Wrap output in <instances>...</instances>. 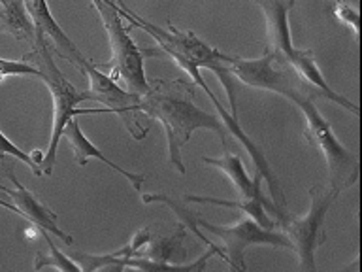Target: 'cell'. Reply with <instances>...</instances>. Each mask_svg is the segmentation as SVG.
<instances>
[{"label": "cell", "instance_id": "8fae6325", "mask_svg": "<svg viewBox=\"0 0 362 272\" xmlns=\"http://www.w3.org/2000/svg\"><path fill=\"white\" fill-rule=\"evenodd\" d=\"M25 8H27L28 16L33 19L34 28L42 33L45 38L51 40V44L55 45V51L62 59H66L70 64L78 68L79 72H83V68L89 64L93 59L87 57L79 51V47L74 44L72 40L68 38L66 33L62 30L61 25L57 23L49 10L47 0H25Z\"/></svg>", "mask_w": 362, "mask_h": 272}, {"label": "cell", "instance_id": "30bf717a", "mask_svg": "<svg viewBox=\"0 0 362 272\" xmlns=\"http://www.w3.org/2000/svg\"><path fill=\"white\" fill-rule=\"evenodd\" d=\"M6 174H8V180L13 183V187L0 186V191L10 195L11 200H13V206H16V214H19L27 221H30L33 225L38 227L40 231L49 232L53 237L61 238L62 242L68 244V246H72L74 238L59 227L55 212L49 206H45L42 200H38V197L33 191H28L27 187L21 186V181L17 180L16 174L11 170H8Z\"/></svg>", "mask_w": 362, "mask_h": 272}, {"label": "cell", "instance_id": "ba28073f", "mask_svg": "<svg viewBox=\"0 0 362 272\" xmlns=\"http://www.w3.org/2000/svg\"><path fill=\"white\" fill-rule=\"evenodd\" d=\"M83 74L89 78L90 101L102 104L104 113H115L117 118H121L132 138L144 140L149 132V127H141L138 119V113H140L138 104H140L141 95L121 89V85L110 74L102 72V68L95 61H90L83 68Z\"/></svg>", "mask_w": 362, "mask_h": 272}, {"label": "cell", "instance_id": "7c38bea8", "mask_svg": "<svg viewBox=\"0 0 362 272\" xmlns=\"http://www.w3.org/2000/svg\"><path fill=\"white\" fill-rule=\"evenodd\" d=\"M202 161L206 164H209V166H215V169L223 170V172L228 176V180L232 181V186H234V189L238 191L240 198H260L262 203L268 204V208H270V212H274V215L279 220V223L288 220L287 212H283V210L277 208L276 204L272 203V198L268 200V198L262 195V176H260L259 172H255L253 178H249L245 169H243V163L242 159H240V155L225 152V155H221V157H204Z\"/></svg>", "mask_w": 362, "mask_h": 272}, {"label": "cell", "instance_id": "6da1fadb", "mask_svg": "<svg viewBox=\"0 0 362 272\" xmlns=\"http://www.w3.org/2000/svg\"><path fill=\"white\" fill-rule=\"evenodd\" d=\"M197 87L187 79H151L146 95H141L138 110L164 127L168 140V163L185 174L181 147L191 140L194 130L209 129L217 132L226 149V129L223 121L197 106Z\"/></svg>", "mask_w": 362, "mask_h": 272}, {"label": "cell", "instance_id": "277c9868", "mask_svg": "<svg viewBox=\"0 0 362 272\" xmlns=\"http://www.w3.org/2000/svg\"><path fill=\"white\" fill-rule=\"evenodd\" d=\"M226 68L232 76H236L242 84L266 89L296 102L298 98H322L321 91L300 78L287 62L281 61L274 51L266 45L264 53L259 59H242L228 55Z\"/></svg>", "mask_w": 362, "mask_h": 272}, {"label": "cell", "instance_id": "9c48e42d", "mask_svg": "<svg viewBox=\"0 0 362 272\" xmlns=\"http://www.w3.org/2000/svg\"><path fill=\"white\" fill-rule=\"evenodd\" d=\"M197 223L200 229L211 232L215 237L221 238V242L225 246V254L228 257V265L234 271H245V259L243 254L249 246H274V248H287L293 249V244L283 232H277L274 229H264L251 217H243L232 227H219L209 223V221L197 217Z\"/></svg>", "mask_w": 362, "mask_h": 272}, {"label": "cell", "instance_id": "7a4b0ae2", "mask_svg": "<svg viewBox=\"0 0 362 272\" xmlns=\"http://www.w3.org/2000/svg\"><path fill=\"white\" fill-rule=\"evenodd\" d=\"M23 61L30 62L33 67L38 68V79L44 81V85L49 89L51 98H53V123H51V138L49 146L44 153V161L40 164L42 174L51 176L53 166L57 163V152L61 144L62 130L66 127L70 119H74L79 113H98V108H87L79 110V104L85 101H90L89 91L78 89L72 81H68L66 76L61 72V68L55 64L53 59V47L47 44V40L42 33L36 30L33 50L23 55Z\"/></svg>", "mask_w": 362, "mask_h": 272}, {"label": "cell", "instance_id": "9a60e30c", "mask_svg": "<svg viewBox=\"0 0 362 272\" xmlns=\"http://www.w3.org/2000/svg\"><path fill=\"white\" fill-rule=\"evenodd\" d=\"M183 203H198V204H217V206H226V208H238L245 212L253 221H257L260 227L264 229H274L276 221L272 220L268 212V204L262 203L260 198H242V200H225V198H215V197H200V195H191L187 193L183 197ZM270 210V208H268Z\"/></svg>", "mask_w": 362, "mask_h": 272}, {"label": "cell", "instance_id": "8992f818", "mask_svg": "<svg viewBox=\"0 0 362 272\" xmlns=\"http://www.w3.org/2000/svg\"><path fill=\"white\" fill-rule=\"evenodd\" d=\"M294 104L302 110L305 118V140L310 142V146L315 147L327 161L328 178H330L328 186L336 187L339 193L355 186L358 180V159L355 153H351L336 138L330 123L322 118V113L315 106V101L298 98Z\"/></svg>", "mask_w": 362, "mask_h": 272}, {"label": "cell", "instance_id": "2e32d148", "mask_svg": "<svg viewBox=\"0 0 362 272\" xmlns=\"http://www.w3.org/2000/svg\"><path fill=\"white\" fill-rule=\"evenodd\" d=\"M42 234L45 237V242H47V248H49V254H44V251H38L36 254V261H34V271H42L45 266H53V268H59L62 272H81L79 266L74 263L68 255H64L61 249L57 248L55 242L51 240L49 232L42 231Z\"/></svg>", "mask_w": 362, "mask_h": 272}, {"label": "cell", "instance_id": "5b68a950", "mask_svg": "<svg viewBox=\"0 0 362 272\" xmlns=\"http://www.w3.org/2000/svg\"><path fill=\"white\" fill-rule=\"evenodd\" d=\"M98 11L110 45H112V61L107 64L110 76L115 81H123L127 91L136 95H146L149 89V79L144 70V53L141 47L130 38V27H124L123 17L119 16L117 6L113 0H90Z\"/></svg>", "mask_w": 362, "mask_h": 272}, {"label": "cell", "instance_id": "ac0fdd59", "mask_svg": "<svg viewBox=\"0 0 362 272\" xmlns=\"http://www.w3.org/2000/svg\"><path fill=\"white\" fill-rule=\"evenodd\" d=\"M6 155L17 159V161H21V163H25L27 166H30V170H33L36 176H44L42 174V169H40L38 164L34 163V159L30 157V153L19 149V147H17L11 140H8V138L2 135V130H0V159H4Z\"/></svg>", "mask_w": 362, "mask_h": 272}, {"label": "cell", "instance_id": "52a82bcc", "mask_svg": "<svg viewBox=\"0 0 362 272\" xmlns=\"http://www.w3.org/2000/svg\"><path fill=\"white\" fill-rule=\"evenodd\" d=\"M339 197V191L336 187H310V210L304 217H288L283 221V234L291 240L293 249L298 255L300 271L315 272V251L317 248L325 242V217L334 200Z\"/></svg>", "mask_w": 362, "mask_h": 272}, {"label": "cell", "instance_id": "ffe728a7", "mask_svg": "<svg viewBox=\"0 0 362 272\" xmlns=\"http://www.w3.org/2000/svg\"><path fill=\"white\" fill-rule=\"evenodd\" d=\"M334 16L338 17L339 21L351 27L355 38H358V11L349 2H334Z\"/></svg>", "mask_w": 362, "mask_h": 272}, {"label": "cell", "instance_id": "5bb4252c", "mask_svg": "<svg viewBox=\"0 0 362 272\" xmlns=\"http://www.w3.org/2000/svg\"><path fill=\"white\" fill-rule=\"evenodd\" d=\"M0 33L34 44L36 28L25 8V0H0Z\"/></svg>", "mask_w": 362, "mask_h": 272}, {"label": "cell", "instance_id": "e0dca14e", "mask_svg": "<svg viewBox=\"0 0 362 272\" xmlns=\"http://www.w3.org/2000/svg\"><path fill=\"white\" fill-rule=\"evenodd\" d=\"M141 200L146 204H151V203H164L168 204L170 208L174 210L175 215L180 217L181 223L185 227H191L192 231L197 232V237L202 240V242H206L208 246H215V244L209 242L208 237H204V232L200 231V227H198L197 223V217L189 212V210L185 208V206H181V203H177V200H172L170 197H166V195H160V193H146V195H141Z\"/></svg>", "mask_w": 362, "mask_h": 272}, {"label": "cell", "instance_id": "4fadbf2b", "mask_svg": "<svg viewBox=\"0 0 362 272\" xmlns=\"http://www.w3.org/2000/svg\"><path fill=\"white\" fill-rule=\"evenodd\" d=\"M62 136L66 138V142L70 144V147H72L74 159H76V164H78V166H85L90 157H95L98 159V161H102V163H106V166L115 170L117 174L127 178L134 191H141L144 181H146V176L136 174V172H129V170H124L123 166H119V164H115L113 161H110V159H107L106 155H104V153H102L100 149H98V147H96L95 144H93V142L83 135V130H81L79 123L76 121V118L68 121L64 130H62Z\"/></svg>", "mask_w": 362, "mask_h": 272}, {"label": "cell", "instance_id": "d6986e66", "mask_svg": "<svg viewBox=\"0 0 362 272\" xmlns=\"http://www.w3.org/2000/svg\"><path fill=\"white\" fill-rule=\"evenodd\" d=\"M10 76H34L38 78V68L33 67L30 62L21 61H8L0 59V79L10 78Z\"/></svg>", "mask_w": 362, "mask_h": 272}, {"label": "cell", "instance_id": "44dd1931", "mask_svg": "<svg viewBox=\"0 0 362 272\" xmlns=\"http://www.w3.org/2000/svg\"><path fill=\"white\" fill-rule=\"evenodd\" d=\"M334 2H349L351 4V2H356V0H334Z\"/></svg>", "mask_w": 362, "mask_h": 272}, {"label": "cell", "instance_id": "3957f363", "mask_svg": "<svg viewBox=\"0 0 362 272\" xmlns=\"http://www.w3.org/2000/svg\"><path fill=\"white\" fill-rule=\"evenodd\" d=\"M255 4L260 6V10L264 13L266 21V40L268 47L276 53L281 61H285L300 78L313 85L315 89L321 91L322 98L332 101L341 108H347L349 112L358 115V108L355 102L345 98L339 93L332 91V87L327 84V79L317 67L313 51L310 50H296L291 38V28H288V13L294 8V0H253Z\"/></svg>", "mask_w": 362, "mask_h": 272}]
</instances>
